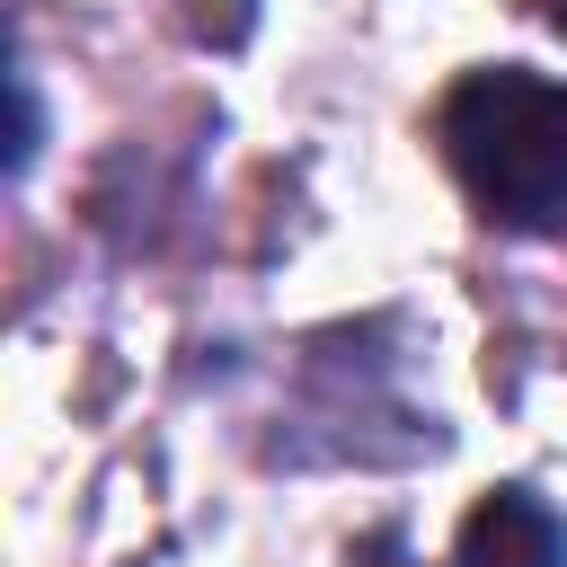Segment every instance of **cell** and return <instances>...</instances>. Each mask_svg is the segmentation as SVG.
I'll use <instances>...</instances> for the list:
<instances>
[{
    "instance_id": "cell-1",
    "label": "cell",
    "mask_w": 567,
    "mask_h": 567,
    "mask_svg": "<svg viewBox=\"0 0 567 567\" xmlns=\"http://www.w3.org/2000/svg\"><path fill=\"white\" fill-rule=\"evenodd\" d=\"M443 168L478 204V221L558 239L567 230V80L523 62H478L434 106Z\"/></svg>"
},
{
    "instance_id": "cell-2",
    "label": "cell",
    "mask_w": 567,
    "mask_h": 567,
    "mask_svg": "<svg viewBox=\"0 0 567 567\" xmlns=\"http://www.w3.org/2000/svg\"><path fill=\"white\" fill-rule=\"evenodd\" d=\"M452 567H567V523L532 487H487L452 540Z\"/></svg>"
},
{
    "instance_id": "cell-3",
    "label": "cell",
    "mask_w": 567,
    "mask_h": 567,
    "mask_svg": "<svg viewBox=\"0 0 567 567\" xmlns=\"http://www.w3.org/2000/svg\"><path fill=\"white\" fill-rule=\"evenodd\" d=\"M532 18H540V27H558V35H567V0H532Z\"/></svg>"
}]
</instances>
